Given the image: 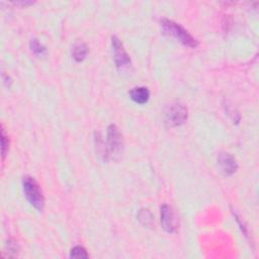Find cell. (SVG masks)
<instances>
[{"label": "cell", "mask_w": 259, "mask_h": 259, "mask_svg": "<svg viewBox=\"0 0 259 259\" xmlns=\"http://www.w3.org/2000/svg\"><path fill=\"white\" fill-rule=\"evenodd\" d=\"M161 28L165 34L172 36L185 46L189 47V48L197 47L198 43L196 39L181 25L174 23L173 21H170V19L168 18H162Z\"/></svg>", "instance_id": "6da1fadb"}, {"label": "cell", "mask_w": 259, "mask_h": 259, "mask_svg": "<svg viewBox=\"0 0 259 259\" xmlns=\"http://www.w3.org/2000/svg\"><path fill=\"white\" fill-rule=\"evenodd\" d=\"M23 188L30 204L37 211H42L45 207V197L36 179L31 176H25L23 179Z\"/></svg>", "instance_id": "7a4b0ae2"}, {"label": "cell", "mask_w": 259, "mask_h": 259, "mask_svg": "<svg viewBox=\"0 0 259 259\" xmlns=\"http://www.w3.org/2000/svg\"><path fill=\"white\" fill-rule=\"evenodd\" d=\"M123 136L115 125H111L108 129V155L112 159H118L123 152Z\"/></svg>", "instance_id": "3957f363"}, {"label": "cell", "mask_w": 259, "mask_h": 259, "mask_svg": "<svg viewBox=\"0 0 259 259\" xmlns=\"http://www.w3.org/2000/svg\"><path fill=\"white\" fill-rule=\"evenodd\" d=\"M187 119V109L182 104H172L165 111V123L169 127L183 125Z\"/></svg>", "instance_id": "277c9868"}, {"label": "cell", "mask_w": 259, "mask_h": 259, "mask_svg": "<svg viewBox=\"0 0 259 259\" xmlns=\"http://www.w3.org/2000/svg\"><path fill=\"white\" fill-rule=\"evenodd\" d=\"M111 45H112L113 57H114V62L116 67L124 68L127 67L129 64H131V59L127 54L126 50L124 49L121 39L117 38L116 37H112Z\"/></svg>", "instance_id": "5b68a950"}, {"label": "cell", "mask_w": 259, "mask_h": 259, "mask_svg": "<svg viewBox=\"0 0 259 259\" xmlns=\"http://www.w3.org/2000/svg\"><path fill=\"white\" fill-rule=\"evenodd\" d=\"M161 225L168 233H173L177 229V217L172 208L167 205H163L161 207Z\"/></svg>", "instance_id": "8992f818"}, {"label": "cell", "mask_w": 259, "mask_h": 259, "mask_svg": "<svg viewBox=\"0 0 259 259\" xmlns=\"http://www.w3.org/2000/svg\"><path fill=\"white\" fill-rule=\"evenodd\" d=\"M218 164L220 166L221 170L226 175H232L236 172L238 168V164L233 156L228 153H220L218 156Z\"/></svg>", "instance_id": "52a82bcc"}, {"label": "cell", "mask_w": 259, "mask_h": 259, "mask_svg": "<svg viewBox=\"0 0 259 259\" xmlns=\"http://www.w3.org/2000/svg\"><path fill=\"white\" fill-rule=\"evenodd\" d=\"M130 96L136 104L144 105L150 98V92L146 87H135L130 91Z\"/></svg>", "instance_id": "ba28073f"}, {"label": "cell", "mask_w": 259, "mask_h": 259, "mask_svg": "<svg viewBox=\"0 0 259 259\" xmlns=\"http://www.w3.org/2000/svg\"><path fill=\"white\" fill-rule=\"evenodd\" d=\"M87 52H88V49L84 43H78L73 47L72 56L75 61L81 62L82 60H84V58L86 57Z\"/></svg>", "instance_id": "9c48e42d"}, {"label": "cell", "mask_w": 259, "mask_h": 259, "mask_svg": "<svg viewBox=\"0 0 259 259\" xmlns=\"http://www.w3.org/2000/svg\"><path fill=\"white\" fill-rule=\"evenodd\" d=\"M139 220H140L145 226H151L153 223V217L148 212V210H143L139 214Z\"/></svg>", "instance_id": "30bf717a"}, {"label": "cell", "mask_w": 259, "mask_h": 259, "mask_svg": "<svg viewBox=\"0 0 259 259\" xmlns=\"http://www.w3.org/2000/svg\"><path fill=\"white\" fill-rule=\"evenodd\" d=\"M89 255L82 246H76L71 250L70 257L72 258H87Z\"/></svg>", "instance_id": "8fae6325"}, {"label": "cell", "mask_w": 259, "mask_h": 259, "mask_svg": "<svg viewBox=\"0 0 259 259\" xmlns=\"http://www.w3.org/2000/svg\"><path fill=\"white\" fill-rule=\"evenodd\" d=\"M31 48H32V51L37 54V55H44L46 53V48L44 46H42L41 44H39V42L37 41V39L34 38L31 41Z\"/></svg>", "instance_id": "7c38bea8"}, {"label": "cell", "mask_w": 259, "mask_h": 259, "mask_svg": "<svg viewBox=\"0 0 259 259\" xmlns=\"http://www.w3.org/2000/svg\"><path fill=\"white\" fill-rule=\"evenodd\" d=\"M7 138H6V135H5V132H4V129H2L1 131V142H2V158L5 157L6 155V152H7V148H8V141L6 142Z\"/></svg>", "instance_id": "4fadbf2b"}, {"label": "cell", "mask_w": 259, "mask_h": 259, "mask_svg": "<svg viewBox=\"0 0 259 259\" xmlns=\"http://www.w3.org/2000/svg\"><path fill=\"white\" fill-rule=\"evenodd\" d=\"M17 250H18V248H17L16 243L9 241L8 242V252H9L8 255L9 256H15L17 253Z\"/></svg>", "instance_id": "5bb4252c"}]
</instances>
